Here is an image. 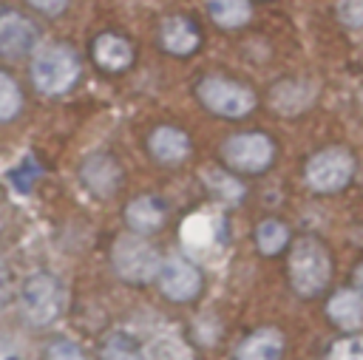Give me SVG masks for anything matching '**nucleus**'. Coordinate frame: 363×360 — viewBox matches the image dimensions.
<instances>
[{"mask_svg": "<svg viewBox=\"0 0 363 360\" xmlns=\"http://www.w3.org/2000/svg\"><path fill=\"white\" fill-rule=\"evenodd\" d=\"M329 278H332L329 249L312 235L301 238L289 252V281L295 292L303 298H315L318 292L326 289Z\"/></svg>", "mask_w": 363, "mask_h": 360, "instance_id": "nucleus-1", "label": "nucleus"}, {"mask_svg": "<svg viewBox=\"0 0 363 360\" xmlns=\"http://www.w3.org/2000/svg\"><path fill=\"white\" fill-rule=\"evenodd\" d=\"M62 306H65V295L54 275L34 272L31 278H26V283L20 289V309L31 326L54 323L62 315Z\"/></svg>", "mask_w": 363, "mask_h": 360, "instance_id": "nucleus-2", "label": "nucleus"}, {"mask_svg": "<svg viewBox=\"0 0 363 360\" xmlns=\"http://www.w3.org/2000/svg\"><path fill=\"white\" fill-rule=\"evenodd\" d=\"M31 79L43 94H65L79 79V57L65 45L45 48L34 57Z\"/></svg>", "mask_w": 363, "mask_h": 360, "instance_id": "nucleus-3", "label": "nucleus"}, {"mask_svg": "<svg viewBox=\"0 0 363 360\" xmlns=\"http://www.w3.org/2000/svg\"><path fill=\"white\" fill-rule=\"evenodd\" d=\"M199 99L218 116L227 119H241L255 108V94L233 79L224 77H207L199 82Z\"/></svg>", "mask_w": 363, "mask_h": 360, "instance_id": "nucleus-4", "label": "nucleus"}, {"mask_svg": "<svg viewBox=\"0 0 363 360\" xmlns=\"http://www.w3.org/2000/svg\"><path fill=\"white\" fill-rule=\"evenodd\" d=\"M111 258H113V269L125 281H130V283H147V281H153L159 275V266H162L159 252L147 241H142L136 235L119 238Z\"/></svg>", "mask_w": 363, "mask_h": 360, "instance_id": "nucleus-5", "label": "nucleus"}, {"mask_svg": "<svg viewBox=\"0 0 363 360\" xmlns=\"http://www.w3.org/2000/svg\"><path fill=\"white\" fill-rule=\"evenodd\" d=\"M354 173V159L343 147H326L306 162V184L318 193H335L349 184Z\"/></svg>", "mask_w": 363, "mask_h": 360, "instance_id": "nucleus-6", "label": "nucleus"}, {"mask_svg": "<svg viewBox=\"0 0 363 360\" xmlns=\"http://www.w3.org/2000/svg\"><path fill=\"white\" fill-rule=\"evenodd\" d=\"M221 156L227 162V167H233L235 173H261L272 164L275 159V147L269 142V136L264 133H238L233 139L224 142Z\"/></svg>", "mask_w": 363, "mask_h": 360, "instance_id": "nucleus-7", "label": "nucleus"}, {"mask_svg": "<svg viewBox=\"0 0 363 360\" xmlns=\"http://www.w3.org/2000/svg\"><path fill=\"white\" fill-rule=\"evenodd\" d=\"M159 286L170 300H193L201 292V272L187 258H167L159 266Z\"/></svg>", "mask_w": 363, "mask_h": 360, "instance_id": "nucleus-8", "label": "nucleus"}, {"mask_svg": "<svg viewBox=\"0 0 363 360\" xmlns=\"http://www.w3.org/2000/svg\"><path fill=\"white\" fill-rule=\"evenodd\" d=\"M37 43V26L23 17L20 11H3L0 14V57H23Z\"/></svg>", "mask_w": 363, "mask_h": 360, "instance_id": "nucleus-9", "label": "nucleus"}, {"mask_svg": "<svg viewBox=\"0 0 363 360\" xmlns=\"http://www.w3.org/2000/svg\"><path fill=\"white\" fill-rule=\"evenodd\" d=\"M326 315L335 326L346 329V332H354L363 326V292L357 289H340L329 298L326 303Z\"/></svg>", "mask_w": 363, "mask_h": 360, "instance_id": "nucleus-10", "label": "nucleus"}, {"mask_svg": "<svg viewBox=\"0 0 363 360\" xmlns=\"http://www.w3.org/2000/svg\"><path fill=\"white\" fill-rule=\"evenodd\" d=\"M147 145H150V153H153L159 162H164V164H179V162H184L187 153H190V139H187V133L179 130V128H167V125H164V128H156V130L150 133Z\"/></svg>", "mask_w": 363, "mask_h": 360, "instance_id": "nucleus-11", "label": "nucleus"}, {"mask_svg": "<svg viewBox=\"0 0 363 360\" xmlns=\"http://www.w3.org/2000/svg\"><path fill=\"white\" fill-rule=\"evenodd\" d=\"M82 181L96 193V196H111L119 184V164L108 153H94L82 164Z\"/></svg>", "mask_w": 363, "mask_h": 360, "instance_id": "nucleus-12", "label": "nucleus"}, {"mask_svg": "<svg viewBox=\"0 0 363 360\" xmlns=\"http://www.w3.org/2000/svg\"><path fill=\"white\" fill-rule=\"evenodd\" d=\"M284 337L278 329H258L241 340L235 349V360H281Z\"/></svg>", "mask_w": 363, "mask_h": 360, "instance_id": "nucleus-13", "label": "nucleus"}, {"mask_svg": "<svg viewBox=\"0 0 363 360\" xmlns=\"http://www.w3.org/2000/svg\"><path fill=\"white\" fill-rule=\"evenodd\" d=\"M94 60L105 71H125L133 62V48L119 34H99L94 40Z\"/></svg>", "mask_w": 363, "mask_h": 360, "instance_id": "nucleus-14", "label": "nucleus"}, {"mask_svg": "<svg viewBox=\"0 0 363 360\" xmlns=\"http://www.w3.org/2000/svg\"><path fill=\"white\" fill-rule=\"evenodd\" d=\"M159 37H162L164 51L179 54V57L193 54V51L199 48V31H196V26H193L190 20H184V17H167V20L162 23Z\"/></svg>", "mask_w": 363, "mask_h": 360, "instance_id": "nucleus-15", "label": "nucleus"}, {"mask_svg": "<svg viewBox=\"0 0 363 360\" xmlns=\"http://www.w3.org/2000/svg\"><path fill=\"white\" fill-rule=\"evenodd\" d=\"M125 218H128V227L139 235H147V232H156L162 230L164 224V207L150 198V196H142V198H133L125 210Z\"/></svg>", "mask_w": 363, "mask_h": 360, "instance_id": "nucleus-16", "label": "nucleus"}, {"mask_svg": "<svg viewBox=\"0 0 363 360\" xmlns=\"http://www.w3.org/2000/svg\"><path fill=\"white\" fill-rule=\"evenodd\" d=\"M207 11L221 28H238L252 14L250 0H207Z\"/></svg>", "mask_w": 363, "mask_h": 360, "instance_id": "nucleus-17", "label": "nucleus"}, {"mask_svg": "<svg viewBox=\"0 0 363 360\" xmlns=\"http://www.w3.org/2000/svg\"><path fill=\"white\" fill-rule=\"evenodd\" d=\"M289 241V230L284 221L278 218H264L255 230V244H258V252L264 255H278Z\"/></svg>", "mask_w": 363, "mask_h": 360, "instance_id": "nucleus-18", "label": "nucleus"}, {"mask_svg": "<svg viewBox=\"0 0 363 360\" xmlns=\"http://www.w3.org/2000/svg\"><path fill=\"white\" fill-rule=\"evenodd\" d=\"M23 108V94L17 88V82L0 71V122H9L20 113Z\"/></svg>", "mask_w": 363, "mask_h": 360, "instance_id": "nucleus-19", "label": "nucleus"}, {"mask_svg": "<svg viewBox=\"0 0 363 360\" xmlns=\"http://www.w3.org/2000/svg\"><path fill=\"white\" fill-rule=\"evenodd\" d=\"M102 360H145V357L133 340H128L125 334H111L108 343L102 346Z\"/></svg>", "mask_w": 363, "mask_h": 360, "instance_id": "nucleus-20", "label": "nucleus"}, {"mask_svg": "<svg viewBox=\"0 0 363 360\" xmlns=\"http://www.w3.org/2000/svg\"><path fill=\"white\" fill-rule=\"evenodd\" d=\"M323 360H363V337H340V340H335Z\"/></svg>", "mask_w": 363, "mask_h": 360, "instance_id": "nucleus-21", "label": "nucleus"}, {"mask_svg": "<svg viewBox=\"0 0 363 360\" xmlns=\"http://www.w3.org/2000/svg\"><path fill=\"white\" fill-rule=\"evenodd\" d=\"M45 360H85V354L74 340L60 337L45 349Z\"/></svg>", "mask_w": 363, "mask_h": 360, "instance_id": "nucleus-22", "label": "nucleus"}, {"mask_svg": "<svg viewBox=\"0 0 363 360\" xmlns=\"http://www.w3.org/2000/svg\"><path fill=\"white\" fill-rule=\"evenodd\" d=\"M37 173H40V167H37V162H34V159L28 156V159H26V162H23L20 167H14V170L9 173V181H11V184H14L17 190H28Z\"/></svg>", "mask_w": 363, "mask_h": 360, "instance_id": "nucleus-23", "label": "nucleus"}, {"mask_svg": "<svg viewBox=\"0 0 363 360\" xmlns=\"http://www.w3.org/2000/svg\"><path fill=\"white\" fill-rule=\"evenodd\" d=\"M337 14L346 26L360 28L363 26V0H340L337 3Z\"/></svg>", "mask_w": 363, "mask_h": 360, "instance_id": "nucleus-24", "label": "nucleus"}, {"mask_svg": "<svg viewBox=\"0 0 363 360\" xmlns=\"http://www.w3.org/2000/svg\"><path fill=\"white\" fill-rule=\"evenodd\" d=\"M37 11H45V14H57V11H62L65 6H68V0H28Z\"/></svg>", "mask_w": 363, "mask_h": 360, "instance_id": "nucleus-25", "label": "nucleus"}, {"mask_svg": "<svg viewBox=\"0 0 363 360\" xmlns=\"http://www.w3.org/2000/svg\"><path fill=\"white\" fill-rule=\"evenodd\" d=\"M9 295H11V283H9V272H6V266L0 261V306L9 303Z\"/></svg>", "mask_w": 363, "mask_h": 360, "instance_id": "nucleus-26", "label": "nucleus"}, {"mask_svg": "<svg viewBox=\"0 0 363 360\" xmlns=\"http://www.w3.org/2000/svg\"><path fill=\"white\" fill-rule=\"evenodd\" d=\"M354 283H357V286L363 289V264H360V266L354 269Z\"/></svg>", "mask_w": 363, "mask_h": 360, "instance_id": "nucleus-27", "label": "nucleus"}]
</instances>
